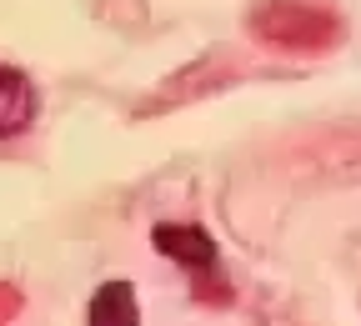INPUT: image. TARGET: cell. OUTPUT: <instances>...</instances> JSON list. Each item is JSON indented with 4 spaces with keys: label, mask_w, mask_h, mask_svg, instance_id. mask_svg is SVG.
<instances>
[{
    "label": "cell",
    "mask_w": 361,
    "mask_h": 326,
    "mask_svg": "<svg viewBox=\"0 0 361 326\" xmlns=\"http://www.w3.org/2000/svg\"><path fill=\"white\" fill-rule=\"evenodd\" d=\"M151 241H156V251H166L176 266H186V271H211V266H216V241L206 236L201 226H186V221L156 226Z\"/></svg>",
    "instance_id": "1"
},
{
    "label": "cell",
    "mask_w": 361,
    "mask_h": 326,
    "mask_svg": "<svg viewBox=\"0 0 361 326\" xmlns=\"http://www.w3.org/2000/svg\"><path fill=\"white\" fill-rule=\"evenodd\" d=\"M30 116H35V85L16 66H0V135L25 131Z\"/></svg>",
    "instance_id": "2"
},
{
    "label": "cell",
    "mask_w": 361,
    "mask_h": 326,
    "mask_svg": "<svg viewBox=\"0 0 361 326\" xmlns=\"http://www.w3.org/2000/svg\"><path fill=\"white\" fill-rule=\"evenodd\" d=\"M85 316H90V326H135V321H141V311H135V291L126 282H106Z\"/></svg>",
    "instance_id": "3"
}]
</instances>
